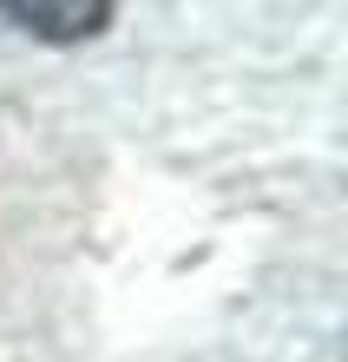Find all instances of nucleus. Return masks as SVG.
Masks as SVG:
<instances>
[{"label": "nucleus", "mask_w": 348, "mask_h": 362, "mask_svg": "<svg viewBox=\"0 0 348 362\" xmlns=\"http://www.w3.org/2000/svg\"><path fill=\"white\" fill-rule=\"evenodd\" d=\"M0 20H13L20 33H33V40H92L112 27V7L105 0H73V7H47V0H7L0 7Z\"/></svg>", "instance_id": "1"}]
</instances>
